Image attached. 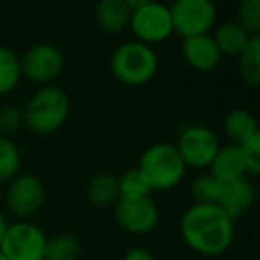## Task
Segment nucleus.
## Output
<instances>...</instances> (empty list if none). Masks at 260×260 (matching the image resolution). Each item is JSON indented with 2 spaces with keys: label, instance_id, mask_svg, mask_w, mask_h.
Here are the masks:
<instances>
[{
  "label": "nucleus",
  "instance_id": "obj_19",
  "mask_svg": "<svg viewBox=\"0 0 260 260\" xmlns=\"http://www.w3.org/2000/svg\"><path fill=\"white\" fill-rule=\"evenodd\" d=\"M239 75L246 86H260V38H251L239 55Z\"/></svg>",
  "mask_w": 260,
  "mask_h": 260
},
{
  "label": "nucleus",
  "instance_id": "obj_26",
  "mask_svg": "<svg viewBox=\"0 0 260 260\" xmlns=\"http://www.w3.org/2000/svg\"><path fill=\"white\" fill-rule=\"evenodd\" d=\"M237 146L241 150L242 160H244L246 173L258 175L260 173V132Z\"/></svg>",
  "mask_w": 260,
  "mask_h": 260
},
{
  "label": "nucleus",
  "instance_id": "obj_11",
  "mask_svg": "<svg viewBox=\"0 0 260 260\" xmlns=\"http://www.w3.org/2000/svg\"><path fill=\"white\" fill-rule=\"evenodd\" d=\"M45 202V185L36 175H16L6 192L8 209L22 221L41 209Z\"/></svg>",
  "mask_w": 260,
  "mask_h": 260
},
{
  "label": "nucleus",
  "instance_id": "obj_18",
  "mask_svg": "<svg viewBox=\"0 0 260 260\" xmlns=\"http://www.w3.org/2000/svg\"><path fill=\"white\" fill-rule=\"evenodd\" d=\"M87 200L94 207H109L119 200L118 178L109 173L93 177L87 184Z\"/></svg>",
  "mask_w": 260,
  "mask_h": 260
},
{
  "label": "nucleus",
  "instance_id": "obj_1",
  "mask_svg": "<svg viewBox=\"0 0 260 260\" xmlns=\"http://www.w3.org/2000/svg\"><path fill=\"white\" fill-rule=\"evenodd\" d=\"M180 234L196 253L216 256L232 246L234 221L216 203H194L182 216Z\"/></svg>",
  "mask_w": 260,
  "mask_h": 260
},
{
  "label": "nucleus",
  "instance_id": "obj_29",
  "mask_svg": "<svg viewBox=\"0 0 260 260\" xmlns=\"http://www.w3.org/2000/svg\"><path fill=\"white\" fill-rule=\"evenodd\" d=\"M8 226H9L8 219H6L4 212L0 210V242H2V239H4V234H6V230H8Z\"/></svg>",
  "mask_w": 260,
  "mask_h": 260
},
{
  "label": "nucleus",
  "instance_id": "obj_10",
  "mask_svg": "<svg viewBox=\"0 0 260 260\" xmlns=\"http://www.w3.org/2000/svg\"><path fill=\"white\" fill-rule=\"evenodd\" d=\"M114 214L119 226L134 235L150 234L160 219L159 209L150 196L136 200L119 198L114 203Z\"/></svg>",
  "mask_w": 260,
  "mask_h": 260
},
{
  "label": "nucleus",
  "instance_id": "obj_6",
  "mask_svg": "<svg viewBox=\"0 0 260 260\" xmlns=\"http://www.w3.org/2000/svg\"><path fill=\"white\" fill-rule=\"evenodd\" d=\"M128 25L136 34V41L148 45V47L162 43L173 34L170 8L160 2H152V0H143L141 6L132 11Z\"/></svg>",
  "mask_w": 260,
  "mask_h": 260
},
{
  "label": "nucleus",
  "instance_id": "obj_16",
  "mask_svg": "<svg viewBox=\"0 0 260 260\" xmlns=\"http://www.w3.org/2000/svg\"><path fill=\"white\" fill-rule=\"evenodd\" d=\"M223 128L232 145H242L249 138L258 134L256 119L248 109H232L224 116Z\"/></svg>",
  "mask_w": 260,
  "mask_h": 260
},
{
  "label": "nucleus",
  "instance_id": "obj_14",
  "mask_svg": "<svg viewBox=\"0 0 260 260\" xmlns=\"http://www.w3.org/2000/svg\"><path fill=\"white\" fill-rule=\"evenodd\" d=\"M210 171L212 177H216L221 184H228V182H235L239 178H246V166L242 160L241 150L237 145H228L219 146L216 157L210 162Z\"/></svg>",
  "mask_w": 260,
  "mask_h": 260
},
{
  "label": "nucleus",
  "instance_id": "obj_22",
  "mask_svg": "<svg viewBox=\"0 0 260 260\" xmlns=\"http://www.w3.org/2000/svg\"><path fill=\"white\" fill-rule=\"evenodd\" d=\"M80 253V244L73 235L59 234L47 239L45 260H75Z\"/></svg>",
  "mask_w": 260,
  "mask_h": 260
},
{
  "label": "nucleus",
  "instance_id": "obj_15",
  "mask_svg": "<svg viewBox=\"0 0 260 260\" xmlns=\"http://www.w3.org/2000/svg\"><path fill=\"white\" fill-rule=\"evenodd\" d=\"M130 11L126 0H102L94 9V20L102 32L105 34H119L128 27Z\"/></svg>",
  "mask_w": 260,
  "mask_h": 260
},
{
  "label": "nucleus",
  "instance_id": "obj_9",
  "mask_svg": "<svg viewBox=\"0 0 260 260\" xmlns=\"http://www.w3.org/2000/svg\"><path fill=\"white\" fill-rule=\"evenodd\" d=\"M22 77L36 84H50L64 68V55L52 43H36L20 57Z\"/></svg>",
  "mask_w": 260,
  "mask_h": 260
},
{
  "label": "nucleus",
  "instance_id": "obj_20",
  "mask_svg": "<svg viewBox=\"0 0 260 260\" xmlns=\"http://www.w3.org/2000/svg\"><path fill=\"white\" fill-rule=\"evenodd\" d=\"M22 79L20 57L8 47H0V96L8 94L18 86Z\"/></svg>",
  "mask_w": 260,
  "mask_h": 260
},
{
  "label": "nucleus",
  "instance_id": "obj_30",
  "mask_svg": "<svg viewBox=\"0 0 260 260\" xmlns=\"http://www.w3.org/2000/svg\"><path fill=\"white\" fill-rule=\"evenodd\" d=\"M0 260H8V258H6L4 255H2V251H0Z\"/></svg>",
  "mask_w": 260,
  "mask_h": 260
},
{
  "label": "nucleus",
  "instance_id": "obj_5",
  "mask_svg": "<svg viewBox=\"0 0 260 260\" xmlns=\"http://www.w3.org/2000/svg\"><path fill=\"white\" fill-rule=\"evenodd\" d=\"M173 32L184 40L205 36L216 27L217 9L210 0H177L170 8Z\"/></svg>",
  "mask_w": 260,
  "mask_h": 260
},
{
  "label": "nucleus",
  "instance_id": "obj_24",
  "mask_svg": "<svg viewBox=\"0 0 260 260\" xmlns=\"http://www.w3.org/2000/svg\"><path fill=\"white\" fill-rule=\"evenodd\" d=\"M221 187L223 184L216 177L210 173H202L192 180L191 196L194 198V203H217Z\"/></svg>",
  "mask_w": 260,
  "mask_h": 260
},
{
  "label": "nucleus",
  "instance_id": "obj_28",
  "mask_svg": "<svg viewBox=\"0 0 260 260\" xmlns=\"http://www.w3.org/2000/svg\"><path fill=\"white\" fill-rule=\"evenodd\" d=\"M123 260H155L146 248H132L123 255Z\"/></svg>",
  "mask_w": 260,
  "mask_h": 260
},
{
  "label": "nucleus",
  "instance_id": "obj_25",
  "mask_svg": "<svg viewBox=\"0 0 260 260\" xmlns=\"http://www.w3.org/2000/svg\"><path fill=\"white\" fill-rule=\"evenodd\" d=\"M239 27L248 34L249 38H258L260 34V0H242L237 6V20Z\"/></svg>",
  "mask_w": 260,
  "mask_h": 260
},
{
  "label": "nucleus",
  "instance_id": "obj_12",
  "mask_svg": "<svg viewBox=\"0 0 260 260\" xmlns=\"http://www.w3.org/2000/svg\"><path fill=\"white\" fill-rule=\"evenodd\" d=\"M182 57L192 70L207 73L219 66L223 55L217 50L214 38L210 34H205V36L184 40V43H182Z\"/></svg>",
  "mask_w": 260,
  "mask_h": 260
},
{
  "label": "nucleus",
  "instance_id": "obj_27",
  "mask_svg": "<svg viewBox=\"0 0 260 260\" xmlns=\"http://www.w3.org/2000/svg\"><path fill=\"white\" fill-rule=\"evenodd\" d=\"M23 125V109L16 105H4L0 107V136L13 134Z\"/></svg>",
  "mask_w": 260,
  "mask_h": 260
},
{
  "label": "nucleus",
  "instance_id": "obj_17",
  "mask_svg": "<svg viewBox=\"0 0 260 260\" xmlns=\"http://www.w3.org/2000/svg\"><path fill=\"white\" fill-rule=\"evenodd\" d=\"M212 38L221 55H237V57L251 40L235 22H224L217 25Z\"/></svg>",
  "mask_w": 260,
  "mask_h": 260
},
{
  "label": "nucleus",
  "instance_id": "obj_2",
  "mask_svg": "<svg viewBox=\"0 0 260 260\" xmlns=\"http://www.w3.org/2000/svg\"><path fill=\"white\" fill-rule=\"evenodd\" d=\"M68 114V94L57 86H43L27 102L23 109V125L34 134L48 136L64 125Z\"/></svg>",
  "mask_w": 260,
  "mask_h": 260
},
{
  "label": "nucleus",
  "instance_id": "obj_4",
  "mask_svg": "<svg viewBox=\"0 0 260 260\" xmlns=\"http://www.w3.org/2000/svg\"><path fill=\"white\" fill-rule=\"evenodd\" d=\"M159 57L152 47L139 41H125L111 55V73L125 86H143L153 79Z\"/></svg>",
  "mask_w": 260,
  "mask_h": 260
},
{
  "label": "nucleus",
  "instance_id": "obj_21",
  "mask_svg": "<svg viewBox=\"0 0 260 260\" xmlns=\"http://www.w3.org/2000/svg\"><path fill=\"white\" fill-rule=\"evenodd\" d=\"M118 192L119 198L125 200H136V198H145L150 196L152 189H150L146 178L138 168H130V170L123 171L118 178Z\"/></svg>",
  "mask_w": 260,
  "mask_h": 260
},
{
  "label": "nucleus",
  "instance_id": "obj_23",
  "mask_svg": "<svg viewBox=\"0 0 260 260\" xmlns=\"http://www.w3.org/2000/svg\"><path fill=\"white\" fill-rule=\"evenodd\" d=\"M22 166V153L18 146L8 138L0 136V182L13 180Z\"/></svg>",
  "mask_w": 260,
  "mask_h": 260
},
{
  "label": "nucleus",
  "instance_id": "obj_7",
  "mask_svg": "<svg viewBox=\"0 0 260 260\" xmlns=\"http://www.w3.org/2000/svg\"><path fill=\"white\" fill-rule=\"evenodd\" d=\"M47 235L30 221H18L8 226L0 242V251L8 260H45Z\"/></svg>",
  "mask_w": 260,
  "mask_h": 260
},
{
  "label": "nucleus",
  "instance_id": "obj_8",
  "mask_svg": "<svg viewBox=\"0 0 260 260\" xmlns=\"http://www.w3.org/2000/svg\"><path fill=\"white\" fill-rule=\"evenodd\" d=\"M175 146L185 166L203 170L210 166L221 145L212 128L203 125H189L180 132Z\"/></svg>",
  "mask_w": 260,
  "mask_h": 260
},
{
  "label": "nucleus",
  "instance_id": "obj_3",
  "mask_svg": "<svg viewBox=\"0 0 260 260\" xmlns=\"http://www.w3.org/2000/svg\"><path fill=\"white\" fill-rule=\"evenodd\" d=\"M138 170L152 191H170L182 182L187 166L173 143H155L141 153Z\"/></svg>",
  "mask_w": 260,
  "mask_h": 260
},
{
  "label": "nucleus",
  "instance_id": "obj_13",
  "mask_svg": "<svg viewBox=\"0 0 260 260\" xmlns=\"http://www.w3.org/2000/svg\"><path fill=\"white\" fill-rule=\"evenodd\" d=\"M253 203H255V189H253L251 182L248 178H239L235 182L223 184L219 200H217L216 205L232 221H235L244 212H248Z\"/></svg>",
  "mask_w": 260,
  "mask_h": 260
}]
</instances>
